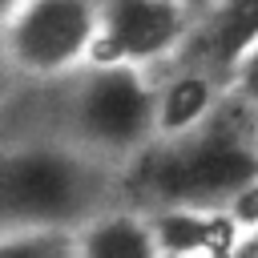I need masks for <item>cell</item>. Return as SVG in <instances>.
I'll list each match as a JSON object with an SVG mask.
<instances>
[{
	"mask_svg": "<svg viewBox=\"0 0 258 258\" xmlns=\"http://www.w3.org/2000/svg\"><path fill=\"white\" fill-rule=\"evenodd\" d=\"M254 44H258V0H206L177 56L202 60L230 81Z\"/></svg>",
	"mask_w": 258,
	"mask_h": 258,
	"instance_id": "52a82bcc",
	"label": "cell"
},
{
	"mask_svg": "<svg viewBox=\"0 0 258 258\" xmlns=\"http://www.w3.org/2000/svg\"><path fill=\"white\" fill-rule=\"evenodd\" d=\"M16 69H12V60H8V52H4V44H0V105L8 101V93H12V85H16Z\"/></svg>",
	"mask_w": 258,
	"mask_h": 258,
	"instance_id": "30bf717a",
	"label": "cell"
},
{
	"mask_svg": "<svg viewBox=\"0 0 258 258\" xmlns=\"http://www.w3.org/2000/svg\"><path fill=\"white\" fill-rule=\"evenodd\" d=\"M101 0H24L0 28L20 77H69L93 60Z\"/></svg>",
	"mask_w": 258,
	"mask_h": 258,
	"instance_id": "3957f363",
	"label": "cell"
},
{
	"mask_svg": "<svg viewBox=\"0 0 258 258\" xmlns=\"http://www.w3.org/2000/svg\"><path fill=\"white\" fill-rule=\"evenodd\" d=\"M202 4H206V0H194V8H202Z\"/></svg>",
	"mask_w": 258,
	"mask_h": 258,
	"instance_id": "7c38bea8",
	"label": "cell"
},
{
	"mask_svg": "<svg viewBox=\"0 0 258 258\" xmlns=\"http://www.w3.org/2000/svg\"><path fill=\"white\" fill-rule=\"evenodd\" d=\"M73 242L81 258H157V226L149 206L113 202L73 226Z\"/></svg>",
	"mask_w": 258,
	"mask_h": 258,
	"instance_id": "ba28073f",
	"label": "cell"
},
{
	"mask_svg": "<svg viewBox=\"0 0 258 258\" xmlns=\"http://www.w3.org/2000/svg\"><path fill=\"white\" fill-rule=\"evenodd\" d=\"M20 4H24V0H0V28H4L8 20H12V12H16Z\"/></svg>",
	"mask_w": 258,
	"mask_h": 258,
	"instance_id": "8fae6325",
	"label": "cell"
},
{
	"mask_svg": "<svg viewBox=\"0 0 258 258\" xmlns=\"http://www.w3.org/2000/svg\"><path fill=\"white\" fill-rule=\"evenodd\" d=\"M230 101V81L189 56H173L157 69V137H177L206 125Z\"/></svg>",
	"mask_w": 258,
	"mask_h": 258,
	"instance_id": "5b68a950",
	"label": "cell"
},
{
	"mask_svg": "<svg viewBox=\"0 0 258 258\" xmlns=\"http://www.w3.org/2000/svg\"><path fill=\"white\" fill-rule=\"evenodd\" d=\"M194 16V0H101L93 60L161 69L185 48Z\"/></svg>",
	"mask_w": 258,
	"mask_h": 258,
	"instance_id": "277c9868",
	"label": "cell"
},
{
	"mask_svg": "<svg viewBox=\"0 0 258 258\" xmlns=\"http://www.w3.org/2000/svg\"><path fill=\"white\" fill-rule=\"evenodd\" d=\"M230 93L238 97V101H246L254 113H258V44L242 56V64L234 69V77H230Z\"/></svg>",
	"mask_w": 258,
	"mask_h": 258,
	"instance_id": "9c48e42d",
	"label": "cell"
},
{
	"mask_svg": "<svg viewBox=\"0 0 258 258\" xmlns=\"http://www.w3.org/2000/svg\"><path fill=\"white\" fill-rule=\"evenodd\" d=\"M254 185V109L234 93L206 125L177 137H157L125 165V202L141 206H234Z\"/></svg>",
	"mask_w": 258,
	"mask_h": 258,
	"instance_id": "6da1fadb",
	"label": "cell"
},
{
	"mask_svg": "<svg viewBox=\"0 0 258 258\" xmlns=\"http://www.w3.org/2000/svg\"><path fill=\"white\" fill-rule=\"evenodd\" d=\"M153 226H157V246L161 254H242L246 242V218L238 206H149Z\"/></svg>",
	"mask_w": 258,
	"mask_h": 258,
	"instance_id": "8992f818",
	"label": "cell"
},
{
	"mask_svg": "<svg viewBox=\"0 0 258 258\" xmlns=\"http://www.w3.org/2000/svg\"><path fill=\"white\" fill-rule=\"evenodd\" d=\"M113 202H125V165L69 141L0 137V230L77 226Z\"/></svg>",
	"mask_w": 258,
	"mask_h": 258,
	"instance_id": "7a4b0ae2",
	"label": "cell"
}]
</instances>
